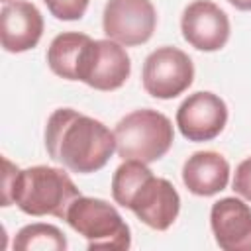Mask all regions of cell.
<instances>
[{
    "mask_svg": "<svg viewBox=\"0 0 251 251\" xmlns=\"http://www.w3.org/2000/svg\"><path fill=\"white\" fill-rule=\"evenodd\" d=\"M45 147L53 161L73 173L100 171L116 151V135L102 122L73 108L55 110L45 126Z\"/></svg>",
    "mask_w": 251,
    "mask_h": 251,
    "instance_id": "1",
    "label": "cell"
},
{
    "mask_svg": "<svg viewBox=\"0 0 251 251\" xmlns=\"http://www.w3.org/2000/svg\"><path fill=\"white\" fill-rule=\"evenodd\" d=\"M80 196V190L63 169L35 165L20 171L4 159L2 176V206L16 204L27 216L67 218L71 204Z\"/></svg>",
    "mask_w": 251,
    "mask_h": 251,
    "instance_id": "2",
    "label": "cell"
},
{
    "mask_svg": "<svg viewBox=\"0 0 251 251\" xmlns=\"http://www.w3.org/2000/svg\"><path fill=\"white\" fill-rule=\"evenodd\" d=\"M112 198L157 231L169 229L180 210L176 188L167 178L155 176L147 163L135 159H126L114 171Z\"/></svg>",
    "mask_w": 251,
    "mask_h": 251,
    "instance_id": "3",
    "label": "cell"
},
{
    "mask_svg": "<svg viewBox=\"0 0 251 251\" xmlns=\"http://www.w3.org/2000/svg\"><path fill=\"white\" fill-rule=\"evenodd\" d=\"M116 151L126 159L153 163L167 155L175 141L171 120L157 110H135L122 118L114 129Z\"/></svg>",
    "mask_w": 251,
    "mask_h": 251,
    "instance_id": "4",
    "label": "cell"
},
{
    "mask_svg": "<svg viewBox=\"0 0 251 251\" xmlns=\"http://www.w3.org/2000/svg\"><path fill=\"white\" fill-rule=\"evenodd\" d=\"M65 220L78 235L88 241L90 251H124L131 245L129 226L106 200L80 194L71 204Z\"/></svg>",
    "mask_w": 251,
    "mask_h": 251,
    "instance_id": "5",
    "label": "cell"
},
{
    "mask_svg": "<svg viewBox=\"0 0 251 251\" xmlns=\"http://www.w3.org/2000/svg\"><path fill=\"white\" fill-rule=\"evenodd\" d=\"M141 80L145 92L153 98H175L182 94L194 80L192 59L178 47H159L147 55Z\"/></svg>",
    "mask_w": 251,
    "mask_h": 251,
    "instance_id": "6",
    "label": "cell"
},
{
    "mask_svg": "<svg viewBox=\"0 0 251 251\" xmlns=\"http://www.w3.org/2000/svg\"><path fill=\"white\" fill-rule=\"evenodd\" d=\"M157 25V12L151 0H108L102 14L104 33L126 47L143 45Z\"/></svg>",
    "mask_w": 251,
    "mask_h": 251,
    "instance_id": "7",
    "label": "cell"
},
{
    "mask_svg": "<svg viewBox=\"0 0 251 251\" xmlns=\"http://www.w3.org/2000/svg\"><path fill=\"white\" fill-rule=\"evenodd\" d=\"M129 73L131 61L124 45L112 39H90L78 67V80L96 90H116Z\"/></svg>",
    "mask_w": 251,
    "mask_h": 251,
    "instance_id": "8",
    "label": "cell"
},
{
    "mask_svg": "<svg viewBox=\"0 0 251 251\" xmlns=\"http://www.w3.org/2000/svg\"><path fill=\"white\" fill-rule=\"evenodd\" d=\"M227 106L214 92H194L176 110V126L188 141H210L222 133Z\"/></svg>",
    "mask_w": 251,
    "mask_h": 251,
    "instance_id": "9",
    "label": "cell"
},
{
    "mask_svg": "<svg viewBox=\"0 0 251 251\" xmlns=\"http://www.w3.org/2000/svg\"><path fill=\"white\" fill-rule=\"evenodd\" d=\"M182 37L198 51H218L229 39L227 14L210 0H194L180 18Z\"/></svg>",
    "mask_w": 251,
    "mask_h": 251,
    "instance_id": "10",
    "label": "cell"
},
{
    "mask_svg": "<svg viewBox=\"0 0 251 251\" xmlns=\"http://www.w3.org/2000/svg\"><path fill=\"white\" fill-rule=\"evenodd\" d=\"M43 35L41 12L25 0H12L0 12V39L8 53L33 49Z\"/></svg>",
    "mask_w": 251,
    "mask_h": 251,
    "instance_id": "11",
    "label": "cell"
},
{
    "mask_svg": "<svg viewBox=\"0 0 251 251\" xmlns=\"http://www.w3.org/2000/svg\"><path fill=\"white\" fill-rule=\"evenodd\" d=\"M216 243L224 251H251V208L239 198H222L210 210Z\"/></svg>",
    "mask_w": 251,
    "mask_h": 251,
    "instance_id": "12",
    "label": "cell"
},
{
    "mask_svg": "<svg viewBox=\"0 0 251 251\" xmlns=\"http://www.w3.org/2000/svg\"><path fill=\"white\" fill-rule=\"evenodd\" d=\"M229 163L216 151H196L182 167V182L196 196H214L227 186Z\"/></svg>",
    "mask_w": 251,
    "mask_h": 251,
    "instance_id": "13",
    "label": "cell"
},
{
    "mask_svg": "<svg viewBox=\"0 0 251 251\" xmlns=\"http://www.w3.org/2000/svg\"><path fill=\"white\" fill-rule=\"evenodd\" d=\"M90 35L78 31L59 33L49 49H47V65L49 69L67 80H78V67L84 55L86 45L90 43Z\"/></svg>",
    "mask_w": 251,
    "mask_h": 251,
    "instance_id": "14",
    "label": "cell"
},
{
    "mask_svg": "<svg viewBox=\"0 0 251 251\" xmlns=\"http://www.w3.org/2000/svg\"><path fill=\"white\" fill-rule=\"evenodd\" d=\"M14 249L18 251H65V233L51 224H29L24 226L14 239Z\"/></svg>",
    "mask_w": 251,
    "mask_h": 251,
    "instance_id": "15",
    "label": "cell"
},
{
    "mask_svg": "<svg viewBox=\"0 0 251 251\" xmlns=\"http://www.w3.org/2000/svg\"><path fill=\"white\" fill-rule=\"evenodd\" d=\"M47 10L63 22L80 20L88 8V0H43Z\"/></svg>",
    "mask_w": 251,
    "mask_h": 251,
    "instance_id": "16",
    "label": "cell"
},
{
    "mask_svg": "<svg viewBox=\"0 0 251 251\" xmlns=\"http://www.w3.org/2000/svg\"><path fill=\"white\" fill-rule=\"evenodd\" d=\"M233 190L251 202V157L243 159L233 175Z\"/></svg>",
    "mask_w": 251,
    "mask_h": 251,
    "instance_id": "17",
    "label": "cell"
},
{
    "mask_svg": "<svg viewBox=\"0 0 251 251\" xmlns=\"http://www.w3.org/2000/svg\"><path fill=\"white\" fill-rule=\"evenodd\" d=\"M237 10H251V0H227Z\"/></svg>",
    "mask_w": 251,
    "mask_h": 251,
    "instance_id": "18",
    "label": "cell"
},
{
    "mask_svg": "<svg viewBox=\"0 0 251 251\" xmlns=\"http://www.w3.org/2000/svg\"><path fill=\"white\" fill-rule=\"evenodd\" d=\"M2 2H4V4H8V2H12V0H2Z\"/></svg>",
    "mask_w": 251,
    "mask_h": 251,
    "instance_id": "19",
    "label": "cell"
}]
</instances>
